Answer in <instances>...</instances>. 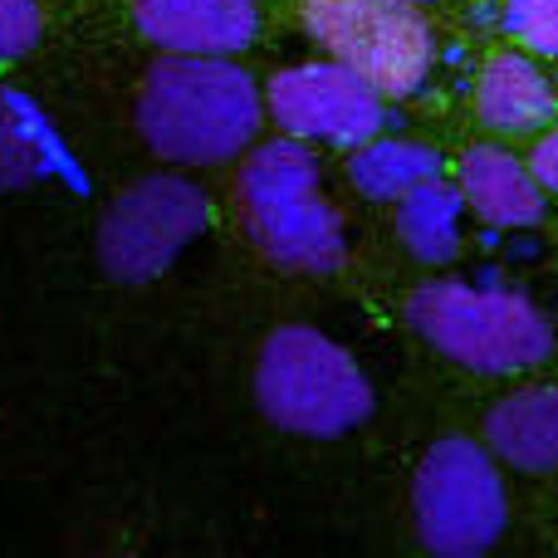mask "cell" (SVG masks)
<instances>
[{
    "label": "cell",
    "mask_w": 558,
    "mask_h": 558,
    "mask_svg": "<svg viewBox=\"0 0 558 558\" xmlns=\"http://www.w3.org/2000/svg\"><path fill=\"white\" fill-rule=\"evenodd\" d=\"M137 128L167 162H226L260 128V94L221 54H177L147 74Z\"/></svg>",
    "instance_id": "cell-1"
},
{
    "label": "cell",
    "mask_w": 558,
    "mask_h": 558,
    "mask_svg": "<svg viewBox=\"0 0 558 558\" xmlns=\"http://www.w3.org/2000/svg\"><path fill=\"white\" fill-rule=\"evenodd\" d=\"M407 318L432 348L475 373H520L549 357L554 328L530 299L471 284H422L407 299Z\"/></svg>",
    "instance_id": "cell-2"
},
{
    "label": "cell",
    "mask_w": 558,
    "mask_h": 558,
    "mask_svg": "<svg viewBox=\"0 0 558 558\" xmlns=\"http://www.w3.org/2000/svg\"><path fill=\"white\" fill-rule=\"evenodd\" d=\"M241 216L251 241L284 270H333L343 260V226L299 143H270L245 162Z\"/></svg>",
    "instance_id": "cell-3"
},
{
    "label": "cell",
    "mask_w": 558,
    "mask_h": 558,
    "mask_svg": "<svg viewBox=\"0 0 558 558\" xmlns=\"http://www.w3.org/2000/svg\"><path fill=\"white\" fill-rule=\"evenodd\" d=\"M255 402L284 432L338 436L373 412V387L333 338L279 328L255 367Z\"/></svg>",
    "instance_id": "cell-4"
},
{
    "label": "cell",
    "mask_w": 558,
    "mask_h": 558,
    "mask_svg": "<svg viewBox=\"0 0 558 558\" xmlns=\"http://www.w3.org/2000/svg\"><path fill=\"white\" fill-rule=\"evenodd\" d=\"M304 25L387 98L416 94L432 69V29L412 0H304Z\"/></svg>",
    "instance_id": "cell-5"
},
{
    "label": "cell",
    "mask_w": 558,
    "mask_h": 558,
    "mask_svg": "<svg viewBox=\"0 0 558 558\" xmlns=\"http://www.w3.org/2000/svg\"><path fill=\"white\" fill-rule=\"evenodd\" d=\"M416 534L441 558L485 554L505 530V485L490 456L465 436H446L426 451L412 485Z\"/></svg>",
    "instance_id": "cell-6"
},
{
    "label": "cell",
    "mask_w": 558,
    "mask_h": 558,
    "mask_svg": "<svg viewBox=\"0 0 558 558\" xmlns=\"http://www.w3.org/2000/svg\"><path fill=\"white\" fill-rule=\"evenodd\" d=\"M206 202L182 177H147L133 182L98 226V260L123 284L162 275L186 245L202 235Z\"/></svg>",
    "instance_id": "cell-7"
},
{
    "label": "cell",
    "mask_w": 558,
    "mask_h": 558,
    "mask_svg": "<svg viewBox=\"0 0 558 558\" xmlns=\"http://www.w3.org/2000/svg\"><path fill=\"white\" fill-rule=\"evenodd\" d=\"M270 113L299 137L357 147L383 128V94L348 64H294L270 78Z\"/></svg>",
    "instance_id": "cell-8"
},
{
    "label": "cell",
    "mask_w": 558,
    "mask_h": 558,
    "mask_svg": "<svg viewBox=\"0 0 558 558\" xmlns=\"http://www.w3.org/2000/svg\"><path fill=\"white\" fill-rule=\"evenodd\" d=\"M137 25L172 54H231L255 35V0H137Z\"/></svg>",
    "instance_id": "cell-9"
},
{
    "label": "cell",
    "mask_w": 558,
    "mask_h": 558,
    "mask_svg": "<svg viewBox=\"0 0 558 558\" xmlns=\"http://www.w3.org/2000/svg\"><path fill=\"white\" fill-rule=\"evenodd\" d=\"M485 441L514 471H558V392L530 387L485 416Z\"/></svg>",
    "instance_id": "cell-10"
},
{
    "label": "cell",
    "mask_w": 558,
    "mask_h": 558,
    "mask_svg": "<svg viewBox=\"0 0 558 558\" xmlns=\"http://www.w3.org/2000/svg\"><path fill=\"white\" fill-rule=\"evenodd\" d=\"M461 192L475 216L490 226H534L544 216V186L524 162H514L500 147H475L461 162Z\"/></svg>",
    "instance_id": "cell-11"
},
{
    "label": "cell",
    "mask_w": 558,
    "mask_h": 558,
    "mask_svg": "<svg viewBox=\"0 0 558 558\" xmlns=\"http://www.w3.org/2000/svg\"><path fill=\"white\" fill-rule=\"evenodd\" d=\"M481 123L495 133H530L554 118V84L520 54H490L475 88Z\"/></svg>",
    "instance_id": "cell-12"
},
{
    "label": "cell",
    "mask_w": 558,
    "mask_h": 558,
    "mask_svg": "<svg viewBox=\"0 0 558 558\" xmlns=\"http://www.w3.org/2000/svg\"><path fill=\"white\" fill-rule=\"evenodd\" d=\"M456 216H461V196L451 186L432 182L412 186L397 206V235L416 260H451L456 255Z\"/></svg>",
    "instance_id": "cell-13"
},
{
    "label": "cell",
    "mask_w": 558,
    "mask_h": 558,
    "mask_svg": "<svg viewBox=\"0 0 558 558\" xmlns=\"http://www.w3.org/2000/svg\"><path fill=\"white\" fill-rule=\"evenodd\" d=\"M436 177V153L416 143H377L353 157V186L377 202H402L412 186Z\"/></svg>",
    "instance_id": "cell-14"
},
{
    "label": "cell",
    "mask_w": 558,
    "mask_h": 558,
    "mask_svg": "<svg viewBox=\"0 0 558 558\" xmlns=\"http://www.w3.org/2000/svg\"><path fill=\"white\" fill-rule=\"evenodd\" d=\"M510 29L539 54H558V0H510Z\"/></svg>",
    "instance_id": "cell-15"
},
{
    "label": "cell",
    "mask_w": 558,
    "mask_h": 558,
    "mask_svg": "<svg viewBox=\"0 0 558 558\" xmlns=\"http://www.w3.org/2000/svg\"><path fill=\"white\" fill-rule=\"evenodd\" d=\"M29 177H35V147L0 94V186H25Z\"/></svg>",
    "instance_id": "cell-16"
},
{
    "label": "cell",
    "mask_w": 558,
    "mask_h": 558,
    "mask_svg": "<svg viewBox=\"0 0 558 558\" xmlns=\"http://www.w3.org/2000/svg\"><path fill=\"white\" fill-rule=\"evenodd\" d=\"M39 39V10L35 0H0V59H15L35 49Z\"/></svg>",
    "instance_id": "cell-17"
},
{
    "label": "cell",
    "mask_w": 558,
    "mask_h": 558,
    "mask_svg": "<svg viewBox=\"0 0 558 558\" xmlns=\"http://www.w3.org/2000/svg\"><path fill=\"white\" fill-rule=\"evenodd\" d=\"M530 172H534V182H539L544 192H558V128H554L549 137H544L539 147H534Z\"/></svg>",
    "instance_id": "cell-18"
}]
</instances>
